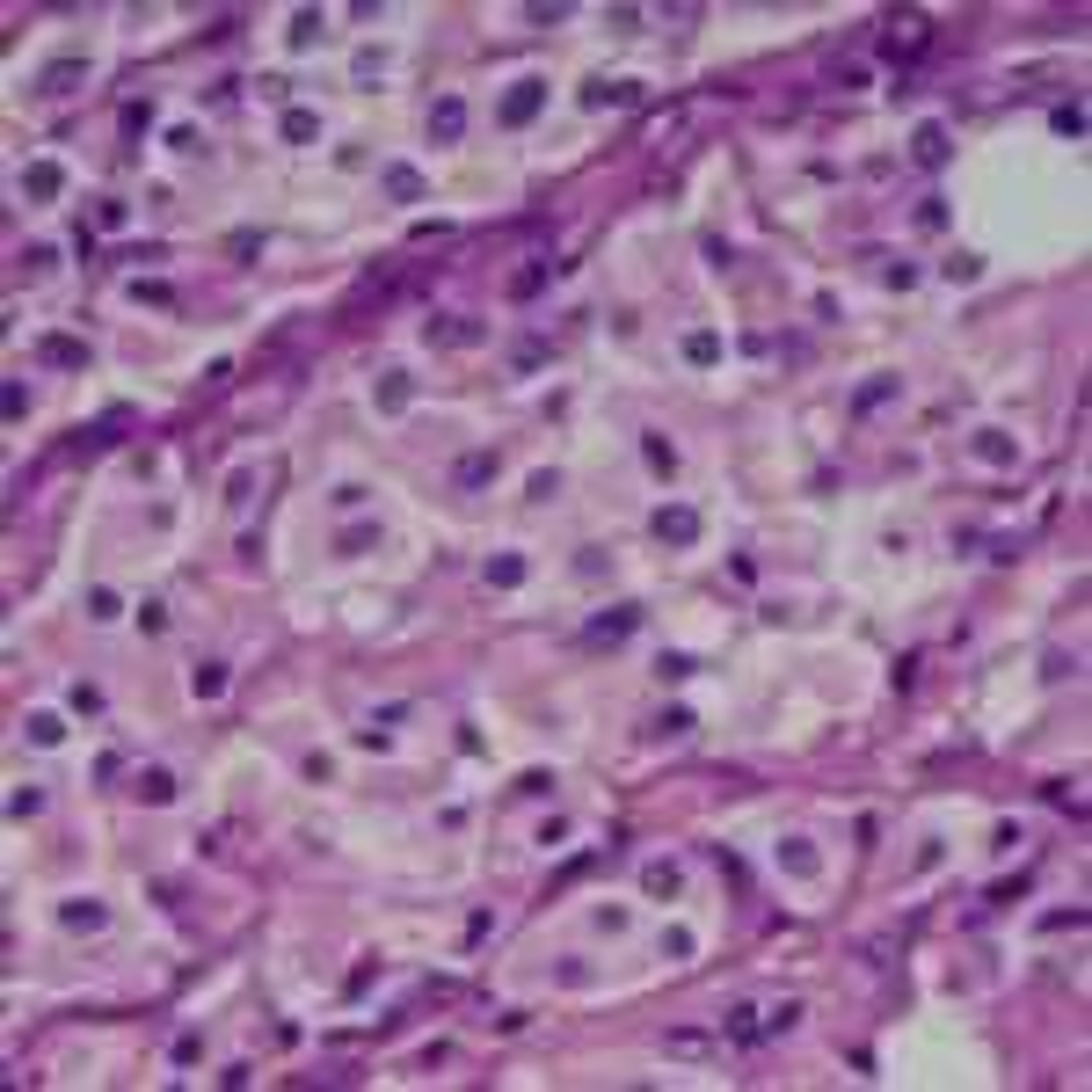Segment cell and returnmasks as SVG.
<instances>
[{
    "label": "cell",
    "instance_id": "cell-21",
    "mask_svg": "<svg viewBox=\"0 0 1092 1092\" xmlns=\"http://www.w3.org/2000/svg\"><path fill=\"white\" fill-rule=\"evenodd\" d=\"M386 197L415 204V197H423V175H415V168H386Z\"/></svg>",
    "mask_w": 1092,
    "mask_h": 1092
},
{
    "label": "cell",
    "instance_id": "cell-23",
    "mask_svg": "<svg viewBox=\"0 0 1092 1092\" xmlns=\"http://www.w3.org/2000/svg\"><path fill=\"white\" fill-rule=\"evenodd\" d=\"M940 277H947V284H976V277H983V255H947Z\"/></svg>",
    "mask_w": 1092,
    "mask_h": 1092
},
{
    "label": "cell",
    "instance_id": "cell-9",
    "mask_svg": "<svg viewBox=\"0 0 1092 1092\" xmlns=\"http://www.w3.org/2000/svg\"><path fill=\"white\" fill-rule=\"evenodd\" d=\"M634 95H641L634 81H590L583 88V110H619V102H634Z\"/></svg>",
    "mask_w": 1092,
    "mask_h": 1092
},
{
    "label": "cell",
    "instance_id": "cell-3",
    "mask_svg": "<svg viewBox=\"0 0 1092 1092\" xmlns=\"http://www.w3.org/2000/svg\"><path fill=\"white\" fill-rule=\"evenodd\" d=\"M634 627H641V605H619V612H597L590 627H583V641H627Z\"/></svg>",
    "mask_w": 1092,
    "mask_h": 1092
},
{
    "label": "cell",
    "instance_id": "cell-8",
    "mask_svg": "<svg viewBox=\"0 0 1092 1092\" xmlns=\"http://www.w3.org/2000/svg\"><path fill=\"white\" fill-rule=\"evenodd\" d=\"M37 357H44V364H66V372H88V343H73V335H44Z\"/></svg>",
    "mask_w": 1092,
    "mask_h": 1092
},
{
    "label": "cell",
    "instance_id": "cell-34",
    "mask_svg": "<svg viewBox=\"0 0 1092 1092\" xmlns=\"http://www.w3.org/2000/svg\"><path fill=\"white\" fill-rule=\"evenodd\" d=\"M0 408L15 415V423H22V415H30V394H22V379H8V394H0Z\"/></svg>",
    "mask_w": 1092,
    "mask_h": 1092
},
{
    "label": "cell",
    "instance_id": "cell-24",
    "mask_svg": "<svg viewBox=\"0 0 1092 1092\" xmlns=\"http://www.w3.org/2000/svg\"><path fill=\"white\" fill-rule=\"evenodd\" d=\"M685 357H692V364H714V357H721V335H714V328H692V335H685Z\"/></svg>",
    "mask_w": 1092,
    "mask_h": 1092
},
{
    "label": "cell",
    "instance_id": "cell-7",
    "mask_svg": "<svg viewBox=\"0 0 1092 1092\" xmlns=\"http://www.w3.org/2000/svg\"><path fill=\"white\" fill-rule=\"evenodd\" d=\"M641 889H648V896H656V903H670V896H678V889H685V874H678V860H648V867H641Z\"/></svg>",
    "mask_w": 1092,
    "mask_h": 1092
},
{
    "label": "cell",
    "instance_id": "cell-37",
    "mask_svg": "<svg viewBox=\"0 0 1092 1092\" xmlns=\"http://www.w3.org/2000/svg\"><path fill=\"white\" fill-rule=\"evenodd\" d=\"M663 954L685 961V954H692V932H685V925H678V932H663Z\"/></svg>",
    "mask_w": 1092,
    "mask_h": 1092
},
{
    "label": "cell",
    "instance_id": "cell-22",
    "mask_svg": "<svg viewBox=\"0 0 1092 1092\" xmlns=\"http://www.w3.org/2000/svg\"><path fill=\"white\" fill-rule=\"evenodd\" d=\"M1049 124H1056L1063 139H1085V102H1056V110H1049Z\"/></svg>",
    "mask_w": 1092,
    "mask_h": 1092
},
{
    "label": "cell",
    "instance_id": "cell-28",
    "mask_svg": "<svg viewBox=\"0 0 1092 1092\" xmlns=\"http://www.w3.org/2000/svg\"><path fill=\"white\" fill-rule=\"evenodd\" d=\"M641 459H648V466H656V474H670V466H678V452L663 445V437H641Z\"/></svg>",
    "mask_w": 1092,
    "mask_h": 1092
},
{
    "label": "cell",
    "instance_id": "cell-39",
    "mask_svg": "<svg viewBox=\"0 0 1092 1092\" xmlns=\"http://www.w3.org/2000/svg\"><path fill=\"white\" fill-rule=\"evenodd\" d=\"M73 714H102V692H95V685H73Z\"/></svg>",
    "mask_w": 1092,
    "mask_h": 1092
},
{
    "label": "cell",
    "instance_id": "cell-14",
    "mask_svg": "<svg viewBox=\"0 0 1092 1092\" xmlns=\"http://www.w3.org/2000/svg\"><path fill=\"white\" fill-rule=\"evenodd\" d=\"M284 139H292V146H314V139H321V117L292 102V110H284Z\"/></svg>",
    "mask_w": 1092,
    "mask_h": 1092
},
{
    "label": "cell",
    "instance_id": "cell-15",
    "mask_svg": "<svg viewBox=\"0 0 1092 1092\" xmlns=\"http://www.w3.org/2000/svg\"><path fill=\"white\" fill-rule=\"evenodd\" d=\"M81 81H88L81 59H59V66H44V95H66V88H81Z\"/></svg>",
    "mask_w": 1092,
    "mask_h": 1092
},
{
    "label": "cell",
    "instance_id": "cell-4",
    "mask_svg": "<svg viewBox=\"0 0 1092 1092\" xmlns=\"http://www.w3.org/2000/svg\"><path fill=\"white\" fill-rule=\"evenodd\" d=\"M459 132H466V102L459 95H437L430 102V139H437V146H452Z\"/></svg>",
    "mask_w": 1092,
    "mask_h": 1092
},
{
    "label": "cell",
    "instance_id": "cell-36",
    "mask_svg": "<svg viewBox=\"0 0 1092 1092\" xmlns=\"http://www.w3.org/2000/svg\"><path fill=\"white\" fill-rule=\"evenodd\" d=\"M488 932H496V918H488V910H474V918H466V947H481Z\"/></svg>",
    "mask_w": 1092,
    "mask_h": 1092
},
{
    "label": "cell",
    "instance_id": "cell-10",
    "mask_svg": "<svg viewBox=\"0 0 1092 1092\" xmlns=\"http://www.w3.org/2000/svg\"><path fill=\"white\" fill-rule=\"evenodd\" d=\"M779 867H787V874H801V881H809L816 867H823V852H816L809 838H787V845H779Z\"/></svg>",
    "mask_w": 1092,
    "mask_h": 1092
},
{
    "label": "cell",
    "instance_id": "cell-6",
    "mask_svg": "<svg viewBox=\"0 0 1092 1092\" xmlns=\"http://www.w3.org/2000/svg\"><path fill=\"white\" fill-rule=\"evenodd\" d=\"M22 190H30L37 204L59 197V190H66V168H59V161H30V168H22Z\"/></svg>",
    "mask_w": 1092,
    "mask_h": 1092
},
{
    "label": "cell",
    "instance_id": "cell-31",
    "mask_svg": "<svg viewBox=\"0 0 1092 1092\" xmlns=\"http://www.w3.org/2000/svg\"><path fill=\"white\" fill-rule=\"evenodd\" d=\"M554 488H561V474H554V466H539V474L525 481V496H532V503H546V496H554Z\"/></svg>",
    "mask_w": 1092,
    "mask_h": 1092
},
{
    "label": "cell",
    "instance_id": "cell-18",
    "mask_svg": "<svg viewBox=\"0 0 1092 1092\" xmlns=\"http://www.w3.org/2000/svg\"><path fill=\"white\" fill-rule=\"evenodd\" d=\"M22 736H30L37 750H51V743H66V721H59V714H30V728H22Z\"/></svg>",
    "mask_w": 1092,
    "mask_h": 1092
},
{
    "label": "cell",
    "instance_id": "cell-12",
    "mask_svg": "<svg viewBox=\"0 0 1092 1092\" xmlns=\"http://www.w3.org/2000/svg\"><path fill=\"white\" fill-rule=\"evenodd\" d=\"M139 801H146V809H168V801H175V772L146 765V772H139Z\"/></svg>",
    "mask_w": 1092,
    "mask_h": 1092
},
{
    "label": "cell",
    "instance_id": "cell-11",
    "mask_svg": "<svg viewBox=\"0 0 1092 1092\" xmlns=\"http://www.w3.org/2000/svg\"><path fill=\"white\" fill-rule=\"evenodd\" d=\"M481 481H496V452H466L452 466V488H481Z\"/></svg>",
    "mask_w": 1092,
    "mask_h": 1092
},
{
    "label": "cell",
    "instance_id": "cell-1",
    "mask_svg": "<svg viewBox=\"0 0 1092 1092\" xmlns=\"http://www.w3.org/2000/svg\"><path fill=\"white\" fill-rule=\"evenodd\" d=\"M648 532H656L663 546H692L699 539V510H692V503H663V510L648 517Z\"/></svg>",
    "mask_w": 1092,
    "mask_h": 1092
},
{
    "label": "cell",
    "instance_id": "cell-25",
    "mask_svg": "<svg viewBox=\"0 0 1092 1092\" xmlns=\"http://www.w3.org/2000/svg\"><path fill=\"white\" fill-rule=\"evenodd\" d=\"M576 8L568 0H539V8H525V22H539V30H554V22H568Z\"/></svg>",
    "mask_w": 1092,
    "mask_h": 1092
},
{
    "label": "cell",
    "instance_id": "cell-32",
    "mask_svg": "<svg viewBox=\"0 0 1092 1092\" xmlns=\"http://www.w3.org/2000/svg\"><path fill=\"white\" fill-rule=\"evenodd\" d=\"M314 37H321V15H314V8H299V15H292V44H314Z\"/></svg>",
    "mask_w": 1092,
    "mask_h": 1092
},
{
    "label": "cell",
    "instance_id": "cell-13",
    "mask_svg": "<svg viewBox=\"0 0 1092 1092\" xmlns=\"http://www.w3.org/2000/svg\"><path fill=\"white\" fill-rule=\"evenodd\" d=\"M976 459H991V466H1012V459H1020V445H1012L1005 430H976Z\"/></svg>",
    "mask_w": 1092,
    "mask_h": 1092
},
{
    "label": "cell",
    "instance_id": "cell-29",
    "mask_svg": "<svg viewBox=\"0 0 1092 1092\" xmlns=\"http://www.w3.org/2000/svg\"><path fill=\"white\" fill-rule=\"evenodd\" d=\"M699 714L692 707H663V721H656V736H685V728H692Z\"/></svg>",
    "mask_w": 1092,
    "mask_h": 1092
},
{
    "label": "cell",
    "instance_id": "cell-38",
    "mask_svg": "<svg viewBox=\"0 0 1092 1092\" xmlns=\"http://www.w3.org/2000/svg\"><path fill=\"white\" fill-rule=\"evenodd\" d=\"M132 299H146V306H175V292H168V284H132Z\"/></svg>",
    "mask_w": 1092,
    "mask_h": 1092
},
{
    "label": "cell",
    "instance_id": "cell-26",
    "mask_svg": "<svg viewBox=\"0 0 1092 1092\" xmlns=\"http://www.w3.org/2000/svg\"><path fill=\"white\" fill-rule=\"evenodd\" d=\"M153 132V102H124V139H146Z\"/></svg>",
    "mask_w": 1092,
    "mask_h": 1092
},
{
    "label": "cell",
    "instance_id": "cell-33",
    "mask_svg": "<svg viewBox=\"0 0 1092 1092\" xmlns=\"http://www.w3.org/2000/svg\"><path fill=\"white\" fill-rule=\"evenodd\" d=\"M372 546H379V525H372V532H364V525L343 532V554H372Z\"/></svg>",
    "mask_w": 1092,
    "mask_h": 1092
},
{
    "label": "cell",
    "instance_id": "cell-2",
    "mask_svg": "<svg viewBox=\"0 0 1092 1092\" xmlns=\"http://www.w3.org/2000/svg\"><path fill=\"white\" fill-rule=\"evenodd\" d=\"M539 110H546V81H517L510 95H503V110H496V117L510 124V132H525V124H532Z\"/></svg>",
    "mask_w": 1092,
    "mask_h": 1092
},
{
    "label": "cell",
    "instance_id": "cell-17",
    "mask_svg": "<svg viewBox=\"0 0 1092 1092\" xmlns=\"http://www.w3.org/2000/svg\"><path fill=\"white\" fill-rule=\"evenodd\" d=\"M408 394H415V379H408V372H386V379H379V408H386V415H401V408H408Z\"/></svg>",
    "mask_w": 1092,
    "mask_h": 1092
},
{
    "label": "cell",
    "instance_id": "cell-27",
    "mask_svg": "<svg viewBox=\"0 0 1092 1092\" xmlns=\"http://www.w3.org/2000/svg\"><path fill=\"white\" fill-rule=\"evenodd\" d=\"M117 612H124V597H117V590H88V619H117Z\"/></svg>",
    "mask_w": 1092,
    "mask_h": 1092
},
{
    "label": "cell",
    "instance_id": "cell-35",
    "mask_svg": "<svg viewBox=\"0 0 1092 1092\" xmlns=\"http://www.w3.org/2000/svg\"><path fill=\"white\" fill-rule=\"evenodd\" d=\"M918 226L940 233V226H947V204H940V197H925V204H918Z\"/></svg>",
    "mask_w": 1092,
    "mask_h": 1092
},
{
    "label": "cell",
    "instance_id": "cell-30",
    "mask_svg": "<svg viewBox=\"0 0 1092 1092\" xmlns=\"http://www.w3.org/2000/svg\"><path fill=\"white\" fill-rule=\"evenodd\" d=\"M37 809H44V794H37V787H15V794H8V816H15V823H22V816H37Z\"/></svg>",
    "mask_w": 1092,
    "mask_h": 1092
},
{
    "label": "cell",
    "instance_id": "cell-5",
    "mask_svg": "<svg viewBox=\"0 0 1092 1092\" xmlns=\"http://www.w3.org/2000/svg\"><path fill=\"white\" fill-rule=\"evenodd\" d=\"M59 925H66V932H102L110 910H102L95 896H73V903H59Z\"/></svg>",
    "mask_w": 1092,
    "mask_h": 1092
},
{
    "label": "cell",
    "instance_id": "cell-20",
    "mask_svg": "<svg viewBox=\"0 0 1092 1092\" xmlns=\"http://www.w3.org/2000/svg\"><path fill=\"white\" fill-rule=\"evenodd\" d=\"M488 583H496V590H517V583H525V554H496V561H488Z\"/></svg>",
    "mask_w": 1092,
    "mask_h": 1092
},
{
    "label": "cell",
    "instance_id": "cell-19",
    "mask_svg": "<svg viewBox=\"0 0 1092 1092\" xmlns=\"http://www.w3.org/2000/svg\"><path fill=\"white\" fill-rule=\"evenodd\" d=\"M190 692H197V699H219V692H226V663H197V670H190Z\"/></svg>",
    "mask_w": 1092,
    "mask_h": 1092
},
{
    "label": "cell",
    "instance_id": "cell-16",
    "mask_svg": "<svg viewBox=\"0 0 1092 1092\" xmlns=\"http://www.w3.org/2000/svg\"><path fill=\"white\" fill-rule=\"evenodd\" d=\"M910 153H918L925 168H940L947 161V124H918V146H910Z\"/></svg>",
    "mask_w": 1092,
    "mask_h": 1092
}]
</instances>
